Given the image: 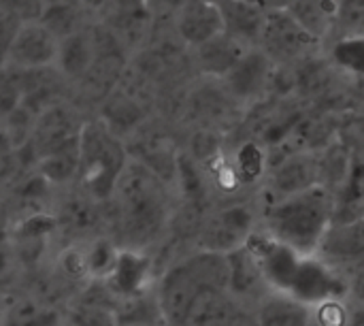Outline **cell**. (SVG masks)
Segmentation results:
<instances>
[{
	"label": "cell",
	"mask_w": 364,
	"mask_h": 326,
	"mask_svg": "<svg viewBox=\"0 0 364 326\" xmlns=\"http://www.w3.org/2000/svg\"><path fill=\"white\" fill-rule=\"evenodd\" d=\"M117 228L124 237V248L143 250L158 239L168 222V196L158 173L143 162H128L122 173L115 194Z\"/></svg>",
	"instance_id": "obj_2"
},
{
	"label": "cell",
	"mask_w": 364,
	"mask_h": 326,
	"mask_svg": "<svg viewBox=\"0 0 364 326\" xmlns=\"http://www.w3.org/2000/svg\"><path fill=\"white\" fill-rule=\"evenodd\" d=\"M21 28V21L15 19L13 15H6L0 11V66L6 64V56H9V49L17 36V30Z\"/></svg>",
	"instance_id": "obj_27"
},
{
	"label": "cell",
	"mask_w": 364,
	"mask_h": 326,
	"mask_svg": "<svg viewBox=\"0 0 364 326\" xmlns=\"http://www.w3.org/2000/svg\"><path fill=\"white\" fill-rule=\"evenodd\" d=\"M275 70L277 66L258 47H252L235 64V68L224 79H220V85L235 100V105L250 107L269 94L275 81Z\"/></svg>",
	"instance_id": "obj_8"
},
{
	"label": "cell",
	"mask_w": 364,
	"mask_h": 326,
	"mask_svg": "<svg viewBox=\"0 0 364 326\" xmlns=\"http://www.w3.org/2000/svg\"><path fill=\"white\" fill-rule=\"evenodd\" d=\"M245 156H250V158H254V160L258 162V164H247V167H245V164H239L241 169H245V175H247V177L260 175V173H262V167H260V164L264 162V156L260 154V149H258L256 145H247V147L243 145V152H241V156H239V162H245ZM247 162H252V160H247Z\"/></svg>",
	"instance_id": "obj_28"
},
{
	"label": "cell",
	"mask_w": 364,
	"mask_h": 326,
	"mask_svg": "<svg viewBox=\"0 0 364 326\" xmlns=\"http://www.w3.org/2000/svg\"><path fill=\"white\" fill-rule=\"evenodd\" d=\"M4 312H6V301H4V297H2V293H0V325H2Z\"/></svg>",
	"instance_id": "obj_33"
},
{
	"label": "cell",
	"mask_w": 364,
	"mask_h": 326,
	"mask_svg": "<svg viewBox=\"0 0 364 326\" xmlns=\"http://www.w3.org/2000/svg\"><path fill=\"white\" fill-rule=\"evenodd\" d=\"M256 326H311V307L286 293H267L254 314Z\"/></svg>",
	"instance_id": "obj_16"
},
{
	"label": "cell",
	"mask_w": 364,
	"mask_h": 326,
	"mask_svg": "<svg viewBox=\"0 0 364 326\" xmlns=\"http://www.w3.org/2000/svg\"><path fill=\"white\" fill-rule=\"evenodd\" d=\"M128 162V149L117 132H113L102 120H90L83 124L77 182L85 194L96 201H111Z\"/></svg>",
	"instance_id": "obj_3"
},
{
	"label": "cell",
	"mask_w": 364,
	"mask_h": 326,
	"mask_svg": "<svg viewBox=\"0 0 364 326\" xmlns=\"http://www.w3.org/2000/svg\"><path fill=\"white\" fill-rule=\"evenodd\" d=\"M316 256L346 275L348 271L364 269V216L335 220L322 237Z\"/></svg>",
	"instance_id": "obj_10"
},
{
	"label": "cell",
	"mask_w": 364,
	"mask_h": 326,
	"mask_svg": "<svg viewBox=\"0 0 364 326\" xmlns=\"http://www.w3.org/2000/svg\"><path fill=\"white\" fill-rule=\"evenodd\" d=\"M352 316L348 299H328L311 307V326H352Z\"/></svg>",
	"instance_id": "obj_24"
},
{
	"label": "cell",
	"mask_w": 364,
	"mask_h": 326,
	"mask_svg": "<svg viewBox=\"0 0 364 326\" xmlns=\"http://www.w3.org/2000/svg\"><path fill=\"white\" fill-rule=\"evenodd\" d=\"M296 301L316 307L328 299H350V278L322 258L303 256L290 293Z\"/></svg>",
	"instance_id": "obj_9"
},
{
	"label": "cell",
	"mask_w": 364,
	"mask_h": 326,
	"mask_svg": "<svg viewBox=\"0 0 364 326\" xmlns=\"http://www.w3.org/2000/svg\"><path fill=\"white\" fill-rule=\"evenodd\" d=\"M331 45V58L337 66L364 75V36H337Z\"/></svg>",
	"instance_id": "obj_22"
},
{
	"label": "cell",
	"mask_w": 364,
	"mask_h": 326,
	"mask_svg": "<svg viewBox=\"0 0 364 326\" xmlns=\"http://www.w3.org/2000/svg\"><path fill=\"white\" fill-rule=\"evenodd\" d=\"M286 11L322 45L337 36V0H294Z\"/></svg>",
	"instance_id": "obj_18"
},
{
	"label": "cell",
	"mask_w": 364,
	"mask_h": 326,
	"mask_svg": "<svg viewBox=\"0 0 364 326\" xmlns=\"http://www.w3.org/2000/svg\"><path fill=\"white\" fill-rule=\"evenodd\" d=\"M43 6H53V4H64V2H77V0H41Z\"/></svg>",
	"instance_id": "obj_32"
},
{
	"label": "cell",
	"mask_w": 364,
	"mask_h": 326,
	"mask_svg": "<svg viewBox=\"0 0 364 326\" xmlns=\"http://www.w3.org/2000/svg\"><path fill=\"white\" fill-rule=\"evenodd\" d=\"M0 11L26 23V21L41 19L45 6L41 0H0Z\"/></svg>",
	"instance_id": "obj_26"
},
{
	"label": "cell",
	"mask_w": 364,
	"mask_h": 326,
	"mask_svg": "<svg viewBox=\"0 0 364 326\" xmlns=\"http://www.w3.org/2000/svg\"><path fill=\"white\" fill-rule=\"evenodd\" d=\"M258 228V214L247 205H230L207 218L198 233V250L230 254L243 248Z\"/></svg>",
	"instance_id": "obj_7"
},
{
	"label": "cell",
	"mask_w": 364,
	"mask_h": 326,
	"mask_svg": "<svg viewBox=\"0 0 364 326\" xmlns=\"http://www.w3.org/2000/svg\"><path fill=\"white\" fill-rule=\"evenodd\" d=\"M21 102L19 73L11 66H0V120L11 115Z\"/></svg>",
	"instance_id": "obj_25"
},
{
	"label": "cell",
	"mask_w": 364,
	"mask_h": 326,
	"mask_svg": "<svg viewBox=\"0 0 364 326\" xmlns=\"http://www.w3.org/2000/svg\"><path fill=\"white\" fill-rule=\"evenodd\" d=\"M247 2H252L269 13V11H286L294 0H247Z\"/></svg>",
	"instance_id": "obj_30"
},
{
	"label": "cell",
	"mask_w": 364,
	"mask_h": 326,
	"mask_svg": "<svg viewBox=\"0 0 364 326\" xmlns=\"http://www.w3.org/2000/svg\"><path fill=\"white\" fill-rule=\"evenodd\" d=\"M62 325V318L41 305L38 301H32V299H21V301H15V303H6V312H4V318H2V325L0 326H60Z\"/></svg>",
	"instance_id": "obj_21"
},
{
	"label": "cell",
	"mask_w": 364,
	"mask_h": 326,
	"mask_svg": "<svg viewBox=\"0 0 364 326\" xmlns=\"http://www.w3.org/2000/svg\"><path fill=\"white\" fill-rule=\"evenodd\" d=\"M337 199L326 186H314L286 199L267 201L258 226L301 256H314L322 237L333 226Z\"/></svg>",
	"instance_id": "obj_1"
},
{
	"label": "cell",
	"mask_w": 364,
	"mask_h": 326,
	"mask_svg": "<svg viewBox=\"0 0 364 326\" xmlns=\"http://www.w3.org/2000/svg\"><path fill=\"white\" fill-rule=\"evenodd\" d=\"M96 62V38L92 26L66 36L58 45L55 68L66 81H83Z\"/></svg>",
	"instance_id": "obj_15"
},
{
	"label": "cell",
	"mask_w": 364,
	"mask_h": 326,
	"mask_svg": "<svg viewBox=\"0 0 364 326\" xmlns=\"http://www.w3.org/2000/svg\"><path fill=\"white\" fill-rule=\"evenodd\" d=\"M252 261L256 263L260 278L264 286L271 293H290L299 265H301V254L294 252L292 248L284 246L269 233H264L260 226L250 235L245 243Z\"/></svg>",
	"instance_id": "obj_6"
},
{
	"label": "cell",
	"mask_w": 364,
	"mask_h": 326,
	"mask_svg": "<svg viewBox=\"0 0 364 326\" xmlns=\"http://www.w3.org/2000/svg\"><path fill=\"white\" fill-rule=\"evenodd\" d=\"M83 124L79 115L64 102H55L41 111L34 120L32 132L28 137V143L23 145L36 164L41 158L55 154L60 149L79 145Z\"/></svg>",
	"instance_id": "obj_5"
},
{
	"label": "cell",
	"mask_w": 364,
	"mask_h": 326,
	"mask_svg": "<svg viewBox=\"0 0 364 326\" xmlns=\"http://www.w3.org/2000/svg\"><path fill=\"white\" fill-rule=\"evenodd\" d=\"M81 6L90 13V15H98L100 11H105V6L109 4V0H79Z\"/></svg>",
	"instance_id": "obj_31"
},
{
	"label": "cell",
	"mask_w": 364,
	"mask_h": 326,
	"mask_svg": "<svg viewBox=\"0 0 364 326\" xmlns=\"http://www.w3.org/2000/svg\"><path fill=\"white\" fill-rule=\"evenodd\" d=\"M209 2H215V4H218V6H220V4H224V2H226V0H209Z\"/></svg>",
	"instance_id": "obj_34"
},
{
	"label": "cell",
	"mask_w": 364,
	"mask_h": 326,
	"mask_svg": "<svg viewBox=\"0 0 364 326\" xmlns=\"http://www.w3.org/2000/svg\"><path fill=\"white\" fill-rule=\"evenodd\" d=\"M324 45L314 38L288 11H269L260 32L258 49L277 66L292 68L309 62Z\"/></svg>",
	"instance_id": "obj_4"
},
{
	"label": "cell",
	"mask_w": 364,
	"mask_h": 326,
	"mask_svg": "<svg viewBox=\"0 0 364 326\" xmlns=\"http://www.w3.org/2000/svg\"><path fill=\"white\" fill-rule=\"evenodd\" d=\"M337 36H364V0H337Z\"/></svg>",
	"instance_id": "obj_23"
},
{
	"label": "cell",
	"mask_w": 364,
	"mask_h": 326,
	"mask_svg": "<svg viewBox=\"0 0 364 326\" xmlns=\"http://www.w3.org/2000/svg\"><path fill=\"white\" fill-rule=\"evenodd\" d=\"M224 32L247 47H258L260 32L264 26L267 11L247 2V0H226L220 4Z\"/></svg>",
	"instance_id": "obj_17"
},
{
	"label": "cell",
	"mask_w": 364,
	"mask_h": 326,
	"mask_svg": "<svg viewBox=\"0 0 364 326\" xmlns=\"http://www.w3.org/2000/svg\"><path fill=\"white\" fill-rule=\"evenodd\" d=\"M350 299H356L364 307V269H358L350 275Z\"/></svg>",
	"instance_id": "obj_29"
},
{
	"label": "cell",
	"mask_w": 364,
	"mask_h": 326,
	"mask_svg": "<svg viewBox=\"0 0 364 326\" xmlns=\"http://www.w3.org/2000/svg\"><path fill=\"white\" fill-rule=\"evenodd\" d=\"M252 47L239 43L237 38L228 36L226 32L209 38L207 43L190 49V60L194 70L203 77V79H213L220 81L224 79L235 64L250 51Z\"/></svg>",
	"instance_id": "obj_13"
},
{
	"label": "cell",
	"mask_w": 364,
	"mask_h": 326,
	"mask_svg": "<svg viewBox=\"0 0 364 326\" xmlns=\"http://www.w3.org/2000/svg\"><path fill=\"white\" fill-rule=\"evenodd\" d=\"M322 184V167L314 154H294L286 158L269 177V201L286 199L296 192L309 190Z\"/></svg>",
	"instance_id": "obj_14"
},
{
	"label": "cell",
	"mask_w": 364,
	"mask_h": 326,
	"mask_svg": "<svg viewBox=\"0 0 364 326\" xmlns=\"http://www.w3.org/2000/svg\"><path fill=\"white\" fill-rule=\"evenodd\" d=\"M66 322L70 326H119L117 297L107 288V284H105V295L94 297L90 284V288L81 295V299L70 305L66 314Z\"/></svg>",
	"instance_id": "obj_19"
},
{
	"label": "cell",
	"mask_w": 364,
	"mask_h": 326,
	"mask_svg": "<svg viewBox=\"0 0 364 326\" xmlns=\"http://www.w3.org/2000/svg\"><path fill=\"white\" fill-rule=\"evenodd\" d=\"M90 13L81 6V2H64V4H53V6H45L43 15H41V23L58 38H66L79 30H83L85 26H90Z\"/></svg>",
	"instance_id": "obj_20"
},
{
	"label": "cell",
	"mask_w": 364,
	"mask_h": 326,
	"mask_svg": "<svg viewBox=\"0 0 364 326\" xmlns=\"http://www.w3.org/2000/svg\"><path fill=\"white\" fill-rule=\"evenodd\" d=\"M173 28L179 43L188 49H194L224 32L222 11L209 0H186L175 11Z\"/></svg>",
	"instance_id": "obj_12"
},
{
	"label": "cell",
	"mask_w": 364,
	"mask_h": 326,
	"mask_svg": "<svg viewBox=\"0 0 364 326\" xmlns=\"http://www.w3.org/2000/svg\"><path fill=\"white\" fill-rule=\"evenodd\" d=\"M60 41L36 19L26 21L17 30V36L9 49L6 64L15 70H32L55 64Z\"/></svg>",
	"instance_id": "obj_11"
}]
</instances>
